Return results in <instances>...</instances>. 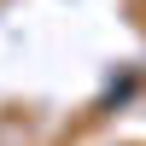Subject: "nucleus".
Returning <instances> with one entry per match:
<instances>
[]
</instances>
